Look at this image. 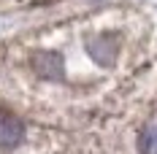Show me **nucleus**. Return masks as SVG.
Returning <instances> with one entry per match:
<instances>
[{"label":"nucleus","instance_id":"obj_1","mask_svg":"<svg viewBox=\"0 0 157 154\" xmlns=\"http://www.w3.org/2000/svg\"><path fill=\"white\" fill-rule=\"evenodd\" d=\"M33 68H35V73L46 78H60L63 76V57L57 51H38L33 57Z\"/></svg>","mask_w":157,"mask_h":154},{"label":"nucleus","instance_id":"obj_2","mask_svg":"<svg viewBox=\"0 0 157 154\" xmlns=\"http://www.w3.org/2000/svg\"><path fill=\"white\" fill-rule=\"evenodd\" d=\"M22 138H25V124L14 116H3L0 119V146L14 149Z\"/></svg>","mask_w":157,"mask_h":154},{"label":"nucleus","instance_id":"obj_4","mask_svg":"<svg viewBox=\"0 0 157 154\" xmlns=\"http://www.w3.org/2000/svg\"><path fill=\"white\" fill-rule=\"evenodd\" d=\"M141 154H157V124L146 127L141 135Z\"/></svg>","mask_w":157,"mask_h":154},{"label":"nucleus","instance_id":"obj_3","mask_svg":"<svg viewBox=\"0 0 157 154\" xmlns=\"http://www.w3.org/2000/svg\"><path fill=\"white\" fill-rule=\"evenodd\" d=\"M90 49H92V57L98 62H103V65H111V62H114V46H111L106 38H100V41L90 43Z\"/></svg>","mask_w":157,"mask_h":154}]
</instances>
